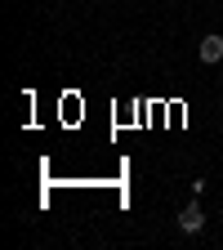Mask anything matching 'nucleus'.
Instances as JSON below:
<instances>
[{"instance_id":"f257e3e1","label":"nucleus","mask_w":223,"mask_h":250,"mask_svg":"<svg viewBox=\"0 0 223 250\" xmlns=\"http://www.w3.org/2000/svg\"><path fill=\"white\" fill-rule=\"evenodd\" d=\"M179 228L187 232V237H197L201 228H205V210H201V201L192 197V201H187L183 210H179Z\"/></svg>"},{"instance_id":"f03ea898","label":"nucleus","mask_w":223,"mask_h":250,"mask_svg":"<svg viewBox=\"0 0 223 250\" xmlns=\"http://www.w3.org/2000/svg\"><path fill=\"white\" fill-rule=\"evenodd\" d=\"M197 58L205 62V67H214V62L223 58V36H214V31H210V36H205V41L197 45Z\"/></svg>"}]
</instances>
